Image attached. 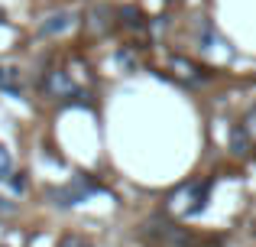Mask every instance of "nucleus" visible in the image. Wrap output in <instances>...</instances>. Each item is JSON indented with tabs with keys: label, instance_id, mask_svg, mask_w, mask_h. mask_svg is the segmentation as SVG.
Segmentation results:
<instances>
[{
	"label": "nucleus",
	"instance_id": "nucleus-1",
	"mask_svg": "<svg viewBox=\"0 0 256 247\" xmlns=\"http://www.w3.org/2000/svg\"><path fill=\"white\" fill-rule=\"evenodd\" d=\"M46 88H49L52 98H68L72 91H75V85H72V78L65 75V72H52V75L46 78Z\"/></svg>",
	"mask_w": 256,
	"mask_h": 247
},
{
	"label": "nucleus",
	"instance_id": "nucleus-5",
	"mask_svg": "<svg viewBox=\"0 0 256 247\" xmlns=\"http://www.w3.org/2000/svg\"><path fill=\"white\" fill-rule=\"evenodd\" d=\"M58 247H88V241H82V237H65Z\"/></svg>",
	"mask_w": 256,
	"mask_h": 247
},
{
	"label": "nucleus",
	"instance_id": "nucleus-3",
	"mask_svg": "<svg viewBox=\"0 0 256 247\" xmlns=\"http://www.w3.org/2000/svg\"><path fill=\"white\" fill-rule=\"evenodd\" d=\"M72 23H75V13H56V17H49L39 26V33H42V36H56V33H65Z\"/></svg>",
	"mask_w": 256,
	"mask_h": 247
},
{
	"label": "nucleus",
	"instance_id": "nucleus-2",
	"mask_svg": "<svg viewBox=\"0 0 256 247\" xmlns=\"http://www.w3.org/2000/svg\"><path fill=\"white\" fill-rule=\"evenodd\" d=\"M0 91H10V95L23 91V78H20L16 65H0Z\"/></svg>",
	"mask_w": 256,
	"mask_h": 247
},
{
	"label": "nucleus",
	"instance_id": "nucleus-4",
	"mask_svg": "<svg viewBox=\"0 0 256 247\" xmlns=\"http://www.w3.org/2000/svg\"><path fill=\"white\" fill-rule=\"evenodd\" d=\"M13 172V156L6 153V146H0V182Z\"/></svg>",
	"mask_w": 256,
	"mask_h": 247
}]
</instances>
